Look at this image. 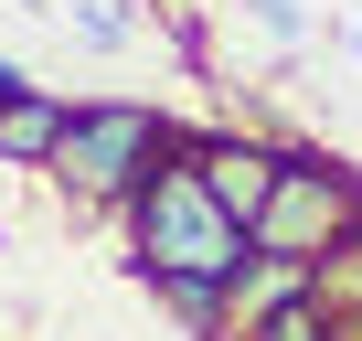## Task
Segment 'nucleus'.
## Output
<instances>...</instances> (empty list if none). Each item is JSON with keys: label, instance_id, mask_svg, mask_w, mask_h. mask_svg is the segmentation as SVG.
Returning a JSON list of instances; mask_svg holds the SVG:
<instances>
[{"label": "nucleus", "instance_id": "obj_7", "mask_svg": "<svg viewBox=\"0 0 362 341\" xmlns=\"http://www.w3.org/2000/svg\"><path fill=\"white\" fill-rule=\"evenodd\" d=\"M160 309L192 330V341H235V309H224V288H203V277H160Z\"/></svg>", "mask_w": 362, "mask_h": 341}, {"label": "nucleus", "instance_id": "obj_10", "mask_svg": "<svg viewBox=\"0 0 362 341\" xmlns=\"http://www.w3.org/2000/svg\"><path fill=\"white\" fill-rule=\"evenodd\" d=\"M22 86H33V75H22V64H11V54H0V107H11V96H22Z\"/></svg>", "mask_w": 362, "mask_h": 341}, {"label": "nucleus", "instance_id": "obj_5", "mask_svg": "<svg viewBox=\"0 0 362 341\" xmlns=\"http://www.w3.org/2000/svg\"><path fill=\"white\" fill-rule=\"evenodd\" d=\"M64 128H75V96H54V86H22L11 107H0V170H54Z\"/></svg>", "mask_w": 362, "mask_h": 341}, {"label": "nucleus", "instance_id": "obj_2", "mask_svg": "<svg viewBox=\"0 0 362 341\" xmlns=\"http://www.w3.org/2000/svg\"><path fill=\"white\" fill-rule=\"evenodd\" d=\"M181 149H192L181 117H160V107H139V96H96V107H75V128H64V149H54V182H64L75 203H96V214H128L139 182H149L160 160H181Z\"/></svg>", "mask_w": 362, "mask_h": 341}, {"label": "nucleus", "instance_id": "obj_9", "mask_svg": "<svg viewBox=\"0 0 362 341\" xmlns=\"http://www.w3.org/2000/svg\"><path fill=\"white\" fill-rule=\"evenodd\" d=\"M75 33H86L96 54H117V43H128V11H107V0H75Z\"/></svg>", "mask_w": 362, "mask_h": 341}, {"label": "nucleus", "instance_id": "obj_3", "mask_svg": "<svg viewBox=\"0 0 362 341\" xmlns=\"http://www.w3.org/2000/svg\"><path fill=\"white\" fill-rule=\"evenodd\" d=\"M362 245V170L351 160H320V149H288L277 192L256 214V256H298V267H341Z\"/></svg>", "mask_w": 362, "mask_h": 341}, {"label": "nucleus", "instance_id": "obj_4", "mask_svg": "<svg viewBox=\"0 0 362 341\" xmlns=\"http://www.w3.org/2000/svg\"><path fill=\"white\" fill-rule=\"evenodd\" d=\"M192 170H203V192H214V203L245 224V245H256V214H267V192H277L288 149L256 139V128H192Z\"/></svg>", "mask_w": 362, "mask_h": 341}, {"label": "nucleus", "instance_id": "obj_6", "mask_svg": "<svg viewBox=\"0 0 362 341\" xmlns=\"http://www.w3.org/2000/svg\"><path fill=\"white\" fill-rule=\"evenodd\" d=\"M298 299H320V267H298V256H245V267H235V288H224V309H235V341H245L256 320L298 309Z\"/></svg>", "mask_w": 362, "mask_h": 341}, {"label": "nucleus", "instance_id": "obj_8", "mask_svg": "<svg viewBox=\"0 0 362 341\" xmlns=\"http://www.w3.org/2000/svg\"><path fill=\"white\" fill-rule=\"evenodd\" d=\"M245 11H256L267 43H309V11H298V0H245Z\"/></svg>", "mask_w": 362, "mask_h": 341}, {"label": "nucleus", "instance_id": "obj_1", "mask_svg": "<svg viewBox=\"0 0 362 341\" xmlns=\"http://www.w3.org/2000/svg\"><path fill=\"white\" fill-rule=\"evenodd\" d=\"M128 235H139V277L160 288V277H203V288H235V267L256 256L245 245V224L203 192V170H192V149L181 160H160L149 182H139V203H128Z\"/></svg>", "mask_w": 362, "mask_h": 341}]
</instances>
